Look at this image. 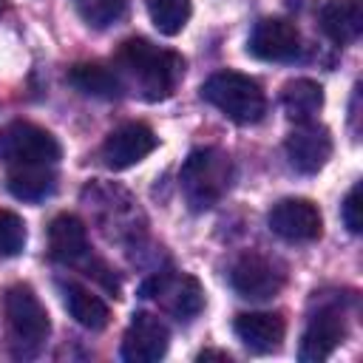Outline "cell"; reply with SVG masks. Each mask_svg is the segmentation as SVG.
<instances>
[{"mask_svg": "<svg viewBox=\"0 0 363 363\" xmlns=\"http://www.w3.org/2000/svg\"><path fill=\"white\" fill-rule=\"evenodd\" d=\"M281 105L292 122H309L323 108V88L315 79H292L281 91Z\"/></svg>", "mask_w": 363, "mask_h": 363, "instance_id": "cell-19", "label": "cell"}, {"mask_svg": "<svg viewBox=\"0 0 363 363\" xmlns=\"http://www.w3.org/2000/svg\"><path fill=\"white\" fill-rule=\"evenodd\" d=\"M343 337H346V323H343L340 309L337 306L318 309V315H312L303 329L298 357L303 363H320L343 343Z\"/></svg>", "mask_w": 363, "mask_h": 363, "instance_id": "cell-13", "label": "cell"}, {"mask_svg": "<svg viewBox=\"0 0 363 363\" xmlns=\"http://www.w3.org/2000/svg\"><path fill=\"white\" fill-rule=\"evenodd\" d=\"M60 292H62V303H65L68 315H71L79 326H85V329H91V332H99V329L108 326L111 309H108V303H105L99 295H94L88 286H82V284H77V281H65V284H60Z\"/></svg>", "mask_w": 363, "mask_h": 363, "instance_id": "cell-17", "label": "cell"}, {"mask_svg": "<svg viewBox=\"0 0 363 363\" xmlns=\"http://www.w3.org/2000/svg\"><path fill=\"white\" fill-rule=\"evenodd\" d=\"M233 329H235V337L247 349H252L258 354H267V352H275L281 346L286 323L275 312H244V315L235 318Z\"/></svg>", "mask_w": 363, "mask_h": 363, "instance_id": "cell-15", "label": "cell"}, {"mask_svg": "<svg viewBox=\"0 0 363 363\" xmlns=\"http://www.w3.org/2000/svg\"><path fill=\"white\" fill-rule=\"evenodd\" d=\"M145 6L150 14V23L164 37L182 34V28L193 14V0H145Z\"/></svg>", "mask_w": 363, "mask_h": 363, "instance_id": "cell-21", "label": "cell"}, {"mask_svg": "<svg viewBox=\"0 0 363 363\" xmlns=\"http://www.w3.org/2000/svg\"><path fill=\"white\" fill-rule=\"evenodd\" d=\"M60 156V142L34 122L14 119L0 128V159L9 167H54Z\"/></svg>", "mask_w": 363, "mask_h": 363, "instance_id": "cell-5", "label": "cell"}, {"mask_svg": "<svg viewBox=\"0 0 363 363\" xmlns=\"http://www.w3.org/2000/svg\"><path fill=\"white\" fill-rule=\"evenodd\" d=\"M201 96L238 125H252L267 113V96L261 85L238 71H218L201 85Z\"/></svg>", "mask_w": 363, "mask_h": 363, "instance_id": "cell-4", "label": "cell"}, {"mask_svg": "<svg viewBox=\"0 0 363 363\" xmlns=\"http://www.w3.org/2000/svg\"><path fill=\"white\" fill-rule=\"evenodd\" d=\"M233 184V162L218 147H196L182 164V193L193 210L216 207Z\"/></svg>", "mask_w": 363, "mask_h": 363, "instance_id": "cell-3", "label": "cell"}, {"mask_svg": "<svg viewBox=\"0 0 363 363\" xmlns=\"http://www.w3.org/2000/svg\"><path fill=\"white\" fill-rule=\"evenodd\" d=\"M3 11H6V0H0V14H3Z\"/></svg>", "mask_w": 363, "mask_h": 363, "instance_id": "cell-26", "label": "cell"}, {"mask_svg": "<svg viewBox=\"0 0 363 363\" xmlns=\"http://www.w3.org/2000/svg\"><path fill=\"white\" fill-rule=\"evenodd\" d=\"M210 357H218V360H230V354H227V352H218V349H204V352H199V360H210Z\"/></svg>", "mask_w": 363, "mask_h": 363, "instance_id": "cell-25", "label": "cell"}, {"mask_svg": "<svg viewBox=\"0 0 363 363\" xmlns=\"http://www.w3.org/2000/svg\"><path fill=\"white\" fill-rule=\"evenodd\" d=\"M9 193L20 201H43L54 193L57 179L51 167H9Z\"/></svg>", "mask_w": 363, "mask_h": 363, "instance_id": "cell-20", "label": "cell"}, {"mask_svg": "<svg viewBox=\"0 0 363 363\" xmlns=\"http://www.w3.org/2000/svg\"><path fill=\"white\" fill-rule=\"evenodd\" d=\"M26 247V224L17 213L0 210V258H14Z\"/></svg>", "mask_w": 363, "mask_h": 363, "instance_id": "cell-23", "label": "cell"}, {"mask_svg": "<svg viewBox=\"0 0 363 363\" xmlns=\"http://www.w3.org/2000/svg\"><path fill=\"white\" fill-rule=\"evenodd\" d=\"M156 145L159 139L145 122H128L108 133V139L102 142V159L111 170H125L150 156Z\"/></svg>", "mask_w": 363, "mask_h": 363, "instance_id": "cell-12", "label": "cell"}, {"mask_svg": "<svg viewBox=\"0 0 363 363\" xmlns=\"http://www.w3.org/2000/svg\"><path fill=\"white\" fill-rule=\"evenodd\" d=\"M48 252L60 264H79V261H85L88 252H91L85 224L77 216H71V213H60L48 224Z\"/></svg>", "mask_w": 363, "mask_h": 363, "instance_id": "cell-14", "label": "cell"}, {"mask_svg": "<svg viewBox=\"0 0 363 363\" xmlns=\"http://www.w3.org/2000/svg\"><path fill=\"white\" fill-rule=\"evenodd\" d=\"M68 82L85 94V96H96V99H119L125 91V82L116 71L99 65V62H77L68 71Z\"/></svg>", "mask_w": 363, "mask_h": 363, "instance_id": "cell-18", "label": "cell"}, {"mask_svg": "<svg viewBox=\"0 0 363 363\" xmlns=\"http://www.w3.org/2000/svg\"><path fill=\"white\" fill-rule=\"evenodd\" d=\"M230 284L247 301H267L281 292L284 272H278V267L267 255L244 252L235 258V264L230 269Z\"/></svg>", "mask_w": 363, "mask_h": 363, "instance_id": "cell-8", "label": "cell"}, {"mask_svg": "<svg viewBox=\"0 0 363 363\" xmlns=\"http://www.w3.org/2000/svg\"><path fill=\"white\" fill-rule=\"evenodd\" d=\"M247 48L264 62H292L301 57V31L284 17H264L255 23Z\"/></svg>", "mask_w": 363, "mask_h": 363, "instance_id": "cell-9", "label": "cell"}, {"mask_svg": "<svg viewBox=\"0 0 363 363\" xmlns=\"http://www.w3.org/2000/svg\"><path fill=\"white\" fill-rule=\"evenodd\" d=\"M318 23L332 43H354L363 31V6L360 0H326L318 11Z\"/></svg>", "mask_w": 363, "mask_h": 363, "instance_id": "cell-16", "label": "cell"}, {"mask_svg": "<svg viewBox=\"0 0 363 363\" xmlns=\"http://www.w3.org/2000/svg\"><path fill=\"white\" fill-rule=\"evenodd\" d=\"M170 332L164 320H159L150 312H136L125 329L122 337V360L128 363H156L167 354Z\"/></svg>", "mask_w": 363, "mask_h": 363, "instance_id": "cell-10", "label": "cell"}, {"mask_svg": "<svg viewBox=\"0 0 363 363\" xmlns=\"http://www.w3.org/2000/svg\"><path fill=\"white\" fill-rule=\"evenodd\" d=\"M3 312H6V326H9V343L14 357H34L48 340L51 320L43 306V301L34 295L31 286L14 284L6 289L3 298Z\"/></svg>", "mask_w": 363, "mask_h": 363, "instance_id": "cell-2", "label": "cell"}, {"mask_svg": "<svg viewBox=\"0 0 363 363\" xmlns=\"http://www.w3.org/2000/svg\"><path fill=\"white\" fill-rule=\"evenodd\" d=\"M284 150H286L289 164H292L298 173L312 176V173L323 170V164H326L329 156H332V133H329L323 125H318L315 119L298 122L295 130L286 136Z\"/></svg>", "mask_w": 363, "mask_h": 363, "instance_id": "cell-11", "label": "cell"}, {"mask_svg": "<svg viewBox=\"0 0 363 363\" xmlns=\"http://www.w3.org/2000/svg\"><path fill=\"white\" fill-rule=\"evenodd\" d=\"M116 65L147 102L167 99L184 77L182 54L159 48L145 37L125 40L116 51Z\"/></svg>", "mask_w": 363, "mask_h": 363, "instance_id": "cell-1", "label": "cell"}, {"mask_svg": "<svg viewBox=\"0 0 363 363\" xmlns=\"http://www.w3.org/2000/svg\"><path fill=\"white\" fill-rule=\"evenodd\" d=\"M82 20L94 28H108L119 23L128 11V0H77Z\"/></svg>", "mask_w": 363, "mask_h": 363, "instance_id": "cell-22", "label": "cell"}, {"mask_svg": "<svg viewBox=\"0 0 363 363\" xmlns=\"http://www.w3.org/2000/svg\"><path fill=\"white\" fill-rule=\"evenodd\" d=\"M340 216H343V224H346V230H349V233H354V235H357V233L363 230V218H360V184H354V187L346 193Z\"/></svg>", "mask_w": 363, "mask_h": 363, "instance_id": "cell-24", "label": "cell"}, {"mask_svg": "<svg viewBox=\"0 0 363 363\" xmlns=\"http://www.w3.org/2000/svg\"><path fill=\"white\" fill-rule=\"evenodd\" d=\"M267 224L278 238L292 241V244L315 241V238H320V230H323L320 210L309 199H284V201H278L269 210Z\"/></svg>", "mask_w": 363, "mask_h": 363, "instance_id": "cell-7", "label": "cell"}, {"mask_svg": "<svg viewBox=\"0 0 363 363\" xmlns=\"http://www.w3.org/2000/svg\"><path fill=\"white\" fill-rule=\"evenodd\" d=\"M145 298H156L170 309L179 320H193L204 309V289L193 275L182 272H159L142 286Z\"/></svg>", "mask_w": 363, "mask_h": 363, "instance_id": "cell-6", "label": "cell"}]
</instances>
